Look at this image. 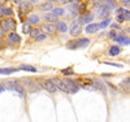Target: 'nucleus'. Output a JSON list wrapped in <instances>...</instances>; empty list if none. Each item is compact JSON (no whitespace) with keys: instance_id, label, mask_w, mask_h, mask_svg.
<instances>
[{"instance_id":"obj_1","label":"nucleus","mask_w":130,"mask_h":122,"mask_svg":"<svg viewBox=\"0 0 130 122\" xmlns=\"http://www.w3.org/2000/svg\"><path fill=\"white\" fill-rule=\"evenodd\" d=\"M4 86L7 87V90H10V91H16L20 96H22L25 97L26 95V91H25V88L21 86V83L18 81H8L4 83Z\"/></svg>"},{"instance_id":"obj_2","label":"nucleus","mask_w":130,"mask_h":122,"mask_svg":"<svg viewBox=\"0 0 130 122\" xmlns=\"http://www.w3.org/2000/svg\"><path fill=\"white\" fill-rule=\"evenodd\" d=\"M82 25H83V22H82V20H81V18L75 20V21L73 22V24H72V27H70V34H72V37L79 35L81 32L83 31Z\"/></svg>"},{"instance_id":"obj_3","label":"nucleus","mask_w":130,"mask_h":122,"mask_svg":"<svg viewBox=\"0 0 130 122\" xmlns=\"http://www.w3.org/2000/svg\"><path fill=\"white\" fill-rule=\"evenodd\" d=\"M31 9H32V4L30 2H22V4H21V7H20V17H21V21L22 22L25 20V16L30 12Z\"/></svg>"},{"instance_id":"obj_4","label":"nucleus","mask_w":130,"mask_h":122,"mask_svg":"<svg viewBox=\"0 0 130 122\" xmlns=\"http://www.w3.org/2000/svg\"><path fill=\"white\" fill-rule=\"evenodd\" d=\"M62 81H64L65 86L68 87V90H69L70 94H75V92L79 91V86L75 83L74 81H72V79H62Z\"/></svg>"},{"instance_id":"obj_5","label":"nucleus","mask_w":130,"mask_h":122,"mask_svg":"<svg viewBox=\"0 0 130 122\" xmlns=\"http://www.w3.org/2000/svg\"><path fill=\"white\" fill-rule=\"evenodd\" d=\"M96 9V14L99 16L100 18H103V20H107V18H109V9H108L105 5H100V7H98V8H95Z\"/></svg>"},{"instance_id":"obj_6","label":"nucleus","mask_w":130,"mask_h":122,"mask_svg":"<svg viewBox=\"0 0 130 122\" xmlns=\"http://www.w3.org/2000/svg\"><path fill=\"white\" fill-rule=\"evenodd\" d=\"M40 86H42V88H44V90H47L48 92H52V94L59 91V88H57L55 84H53L52 82H50L48 79H47V81H44V82H42V84H40Z\"/></svg>"},{"instance_id":"obj_7","label":"nucleus","mask_w":130,"mask_h":122,"mask_svg":"<svg viewBox=\"0 0 130 122\" xmlns=\"http://www.w3.org/2000/svg\"><path fill=\"white\" fill-rule=\"evenodd\" d=\"M40 27H42L43 31H44V34H55V31L57 30L55 25H53V24H48V22L43 24Z\"/></svg>"},{"instance_id":"obj_8","label":"nucleus","mask_w":130,"mask_h":122,"mask_svg":"<svg viewBox=\"0 0 130 122\" xmlns=\"http://www.w3.org/2000/svg\"><path fill=\"white\" fill-rule=\"evenodd\" d=\"M21 42V38L18 34H16V32H9L8 34V44H12V43H20Z\"/></svg>"},{"instance_id":"obj_9","label":"nucleus","mask_w":130,"mask_h":122,"mask_svg":"<svg viewBox=\"0 0 130 122\" xmlns=\"http://www.w3.org/2000/svg\"><path fill=\"white\" fill-rule=\"evenodd\" d=\"M68 10L70 12V16H72V17L78 16V14H79V12H78V3H72V4L68 7Z\"/></svg>"},{"instance_id":"obj_10","label":"nucleus","mask_w":130,"mask_h":122,"mask_svg":"<svg viewBox=\"0 0 130 122\" xmlns=\"http://www.w3.org/2000/svg\"><path fill=\"white\" fill-rule=\"evenodd\" d=\"M87 34H92V32H96L99 30V24H90V25H86V27L83 29Z\"/></svg>"},{"instance_id":"obj_11","label":"nucleus","mask_w":130,"mask_h":122,"mask_svg":"<svg viewBox=\"0 0 130 122\" xmlns=\"http://www.w3.org/2000/svg\"><path fill=\"white\" fill-rule=\"evenodd\" d=\"M20 69L18 68H0V74L3 75H10L13 73H17Z\"/></svg>"},{"instance_id":"obj_12","label":"nucleus","mask_w":130,"mask_h":122,"mask_svg":"<svg viewBox=\"0 0 130 122\" xmlns=\"http://www.w3.org/2000/svg\"><path fill=\"white\" fill-rule=\"evenodd\" d=\"M90 44V39L89 38H79L77 40V48H86Z\"/></svg>"},{"instance_id":"obj_13","label":"nucleus","mask_w":130,"mask_h":122,"mask_svg":"<svg viewBox=\"0 0 130 122\" xmlns=\"http://www.w3.org/2000/svg\"><path fill=\"white\" fill-rule=\"evenodd\" d=\"M82 22L83 24H87V25H90L91 24V21L94 20V16H92V13L91 12H86V13H83L82 14Z\"/></svg>"},{"instance_id":"obj_14","label":"nucleus","mask_w":130,"mask_h":122,"mask_svg":"<svg viewBox=\"0 0 130 122\" xmlns=\"http://www.w3.org/2000/svg\"><path fill=\"white\" fill-rule=\"evenodd\" d=\"M91 86H92V90H94V88H96V90H100L103 92H107V87L102 82H99V81H92Z\"/></svg>"},{"instance_id":"obj_15","label":"nucleus","mask_w":130,"mask_h":122,"mask_svg":"<svg viewBox=\"0 0 130 122\" xmlns=\"http://www.w3.org/2000/svg\"><path fill=\"white\" fill-rule=\"evenodd\" d=\"M39 16L38 14H30L29 17H26V24L29 25H34V24H38L39 22Z\"/></svg>"},{"instance_id":"obj_16","label":"nucleus","mask_w":130,"mask_h":122,"mask_svg":"<svg viewBox=\"0 0 130 122\" xmlns=\"http://www.w3.org/2000/svg\"><path fill=\"white\" fill-rule=\"evenodd\" d=\"M20 70H25V72H30V73H37L38 69L35 68V66H32V65H26V64H22L18 68Z\"/></svg>"},{"instance_id":"obj_17","label":"nucleus","mask_w":130,"mask_h":122,"mask_svg":"<svg viewBox=\"0 0 130 122\" xmlns=\"http://www.w3.org/2000/svg\"><path fill=\"white\" fill-rule=\"evenodd\" d=\"M115 42H116L117 44H125V46H127V44H130V38L121 35V37H117V38L115 39Z\"/></svg>"},{"instance_id":"obj_18","label":"nucleus","mask_w":130,"mask_h":122,"mask_svg":"<svg viewBox=\"0 0 130 122\" xmlns=\"http://www.w3.org/2000/svg\"><path fill=\"white\" fill-rule=\"evenodd\" d=\"M120 52H121V48L118 46H112L108 49V55L109 56H117V55H120Z\"/></svg>"},{"instance_id":"obj_19","label":"nucleus","mask_w":130,"mask_h":122,"mask_svg":"<svg viewBox=\"0 0 130 122\" xmlns=\"http://www.w3.org/2000/svg\"><path fill=\"white\" fill-rule=\"evenodd\" d=\"M56 29L60 31V32H67L68 31V26L64 21H57L56 22Z\"/></svg>"},{"instance_id":"obj_20","label":"nucleus","mask_w":130,"mask_h":122,"mask_svg":"<svg viewBox=\"0 0 130 122\" xmlns=\"http://www.w3.org/2000/svg\"><path fill=\"white\" fill-rule=\"evenodd\" d=\"M24 83L27 84V86H30V87H32V88H35L37 91H40V90H42V86H40V84H38L37 82H32V81H30V79H24Z\"/></svg>"},{"instance_id":"obj_21","label":"nucleus","mask_w":130,"mask_h":122,"mask_svg":"<svg viewBox=\"0 0 130 122\" xmlns=\"http://www.w3.org/2000/svg\"><path fill=\"white\" fill-rule=\"evenodd\" d=\"M44 20L48 22V24H52V22H57V17L52 13H46L44 14Z\"/></svg>"},{"instance_id":"obj_22","label":"nucleus","mask_w":130,"mask_h":122,"mask_svg":"<svg viewBox=\"0 0 130 122\" xmlns=\"http://www.w3.org/2000/svg\"><path fill=\"white\" fill-rule=\"evenodd\" d=\"M39 8H40L42 10H52V9H53V4H52L51 2H46V3H42V4L39 5Z\"/></svg>"},{"instance_id":"obj_23","label":"nucleus","mask_w":130,"mask_h":122,"mask_svg":"<svg viewBox=\"0 0 130 122\" xmlns=\"http://www.w3.org/2000/svg\"><path fill=\"white\" fill-rule=\"evenodd\" d=\"M51 12H52V14H55L56 17H57V16H62V14H65V10H64L62 8H60V7H55V8L51 10Z\"/></svg>"},{"instance_id":"obj_24","label":"nucleus","mask_w":130,"mask_h":122,"mask_svg":"<svg viewBox=\"0 0 130 122\" xmlns=\"http://www.w3.org/2000/svg\"><path fill=\"white\" fill-rule=\"evenodd\" d=\"M0 29H2L4 32L8 31V30H10L9 24H8V21H7V20H2V21H0Z\"/></svg>"},{"instance_id":"obj_25","label":"nucleus","mask_w":130,"mask_h":122,"mask_svg":"<svg viewBox=\"0 0 130 122\" xmlns=\"http://www.w3.org/2000/svg\"><path fill=\"white\" fill-rule=\"evenodd\" d=\"M120 87H121V88H124L125 91L130 92V81H129V79H125V81H122V82L120 83Z\"/></svg>"},{"instance_id":"obj_26","label":"nucleus","mask_w":130,"mask_h":122,"mask_svg":"<svg viewBox=\"0 0 130 122\" xmlns=\"http://www.w3.org/2000/svg\"><path fill=\"white\" fill-rule=\"evenodd\" d=\"M0 9H2V13H3V16H12L13 14V9L12 8H0Z\"/></svg>"},{"instance_id":"obj_27","label":"nucleus","mask_w":130,"mask_h":122,"mask_svg":"<svg viewBox=\"0 0 130 122\" xmlns=\"http://www.w3.org/2000/svg\"><path fill=\"white\" fill-rule=\"evenodd\" d=\"M111 25V18H107V20H103L100 24H99V29H105Z\"/></svg>"},{"instance_id":"obj_28","label":"nucleus","mask_w":130,"mask_h":122,"mask_svg":"<svg viewBox=\"0 0 130 122\" xmlns=\"http://www.w3.org/2000/svg\"><path fill=\"white\" fill-rule=\"evenodd\" d=\"M39 34H40V29H39V27H32V29H31V31H30L31 38H34V39H35Z\"/></svg>"},{"instance_id":"obj_29","label":"nucleus","mask_w":130,"mask_h":122,"mask_svg":"<svg viewBox=\"0 0 130 122\" xmlns=\"http://www.w3.org/2000/svg\"><path fill=\"white\" fill-rule=\"evenodd\" d=\"M65 47L69 48V49H75V48H77V40H69Z\"/></svg>"},{"instance_id":"obj_30","label":"nucleus","mask_w":130,"mask_h":122,"mask_svg":"<svg viewBox=\"0 0 130 122\" xmlns=\"http://www.w3.org/2000/svg\"><path fill=\"white\" fill-rule=\"evenodd\" d=\"M103 5H105L108 9H113V8H116V3L115 2H111V0H107V2H103Z\"/></svg>"},{"instance_id":"obj_31","label":"nucleus","mask_w":130,"mask_h":122,"mask_svg":"<svg viewBox=\"0 0 130 122\" xmlns=\"http://www.w3.org/2000/svg\"><path fill=\"white\" fill-rule=\"evenodd\" d=\"M7 21H8V24H9V27H10V30H14L16 29V21L12 18V17H9V18H7Z\"/></svg>"},{"instance_id":"obj_32","label":"nucleus","mask_w":130,"mask_h":122,"mask_svg":"<svg viewBox=\"0 0 130 122\" xmlns=\"http://www.w3.org/2000/svg\"><path fill=\"white\" fill-rule=\"evenodd\" d=\"M61 73H62L64 75H74V70H73L72 68H65V69L61 70Z\"/></svg>"},{"instance_id":"obj_33","label":"nucleus","mask_w":130,"mask_h":122,"mask_svg":"<svg viewBox=\"0 0 130 122\" xmlns=\"http://www.w3.org/2000/svg\"><path fill=\"white\" fill-rule=\"evenodd\" d=\"M86 7H87V4H86V3H81V4H78V12H79L81 14L86 13Z\"/></svg>"},{"instance_id":"obj_34","label":"nucleus","mask_w":130,"mask_h":122,"mask_svg":"<svg viewBox=\"0 0 130 122\" xmlns=\"http://www.w3.org/2000/svg\"><path fill=\"white\" fill-rule=\"evenodd\" d=\"M31 25H29V24H25L24 26H22V32L24 34H30V31H31Z\"/></svg>"},{"instance_id":"obj_35","label":"nucleus","mask_w":130,"mask_h":122,"mask_svg":"<svg viewBox=\"0 0 130 122\" xmlns=\"http://www.w3.org/2000/svg\"><path fill=\"white\" fill-rule=\"evenodd\" d=\"M44 39H47V34H44V32H40V34L35 38V40L37 42H40V40H44Z\"/></svg>"},{"instance_id":"obj_36","label":"nucleus","mask_w":130,"mask_h":122,"mask_svg":"<svg viewBox=\"0 0 130 122\" xmlns=\"http://www.w3.org/2000/svg\"><path fill=\"white\" fill-rule=\"evenodd\" d=\"M108 37H109L111 39H113V40H115V39L117 38V34H116V31H115V30L109 31V32H108Z\"/></svg>"},{"instance_id":"obj_37","label":"nucleus","mask_w":130,"mask_h":122,"mask_svg":"<svg viewBox=\"0 0 130 122\" xmlns=\"http://www.w3.org/2000/svg\"><path fill=\"white\" fill-rule=\"evenodd\" d=\"M104 64H107V65H111V66H117V68H122V65L121 64H116V62H104Z\"/></svg>"},{"instance_id":"obj_38","label":"nucleus","mask_w":130,"mask_h":122,"mask_svg":"<svg viewBox=\"0 0 130 122\" xmlns=\"http://www.w3.org/2000/svg\"><path fill=\"white\" fill-rule=\"evenodd\" d=\"M124 12H125V9H124V8H118V9H116V14H117V16L124 14Z\"/></svg>"},{"instance_id":"obj_39","label":"nucleus","mask_w":130,"mask_h":122,"mask_svg":"<svg viewBox=\"0 0 130 122\" xmlns=\"http://www.w3.org/2000/svg\"><path fill=\"white\" fill-rule=\"evenodd\" d=\"M124 17H125V21H129L130 20V12L129 10L125 9V12H124Z\"/></svg>"},{"instance_id":"obj_40","label":"nucleus","mask_w":130,"mask_h":122,"mask_svg":"<svg viewBox=\"0 0 130 122\" xmlns=\"http://www.w3.org/2000/svg\"><path fill=\"white\" fill-rule=\"evenodd\" d=\"M121 4H122L124 7H130V0H122Z\"/></svg>"},{"instance_id":"obj_41","label":"nucleus","mask_w":130,"mask_h":122,"mask_svg":"<svg viewBox=\"0 0 130 122\" xmlns=\"http://www.w3.org/2000/svg\"><path fill=\"white\" fill-rule=\"evenodd\" d=\"M117 21H118V22H124V21H125L124 14H121V16H117Z\"/></svg>"},{"instance_id":"obj_42","label":"nucleus","mask_w":130,"mask_h":122,"mask_svg":"<svg viewBox=\"0 0 130 122\" xmlns=\"http://www.w3.org/2000/svg\"><path fill=\"white\" fill-rule=\"evenodd\" d=\"M7 90V87L4 86V83H0V92H3V91H5Z\"/></svg>"},{"instance_id":"obj_43","label":"nucleus","mask_w":130,"mask_h":122,"mask_svg":"<svg viewBox=\"0 0 130 122\" xmlns=\"http://www.w3.org/2000/svg\"><path fill=\"white\" fill-rule=\"evenodd\" d=\"M111 26H112L113 29H117V30L120 29V25H118V24H111Z\"/></svg>"},{"instance_id":"obj_44","label":"nucleus","mask_w":130,"mask_h":122,"mask_svg":"<svg viewBox=\"0 0 130 122\" xmlns=\"http://www.w3.org/2000/svg\"><path fill=\"white\" fill-rule=\"evenodd\" d=\"M3 37H4V31H3L2 29H0V39H2Z\"/></svg>"},{"instance_id":"obj_45","label":"nucleus","mask_w":130,"mask_h":122,"mask_svg":"<svg viewBox=\"0 0 130 122\" xmlns=\"http://www.w3.org/2000/svg\"><path fill=\"white\" fill-rule=\"evenodd\" d=\"M3 48V43H2V40H0V49Z\"/></svg>"},{"instance_id":"obj_46","label":"nucleus","mask_w":130,"mask_h":122,"mask_svg":"<svg viewBox=\"0 0 130 122\" xmlns=\"http://www.w3.org/2000/svg\"><path fill=\"white\" fill-rule=\"evenodd\" d=\"M3 17V13H2V9H0V18H2Z\"/></svg>"},{"instance_id":"obj_47","label":"nucleus","mask_w":130,"mask_h":122,"mask_svg":"<svg viewBox=\"0 0 130 122\" xmlns=\"http://www.w3.org/2000/svg\"><path fill=\"white\" fill-rule=\"evenodd\" d=\"M126 31H127V32H130V29H129V27H127V29H126Z\"/></svg>"},{"instance_id":"obj_48","label":"nucleus","mask_w":130,"mask_h":122,"mask_svg":"<svg viewBox=\"0 0 130 122\" xmlns=\"http://www.w3.org/2000/svg\"><path fill=\"white\" fill-rule=\"evenodd\" d=\"M126 79H129V81H130V77H129V78H126Z\"/></svg>"}]
</instances>
